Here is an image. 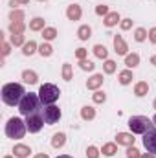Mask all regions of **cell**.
<instances>
[{
    "instance_id": "37",
    "label": "cell",
    "mask_w": 156,
    "mask_h": 158,
    "mask_svg": "<svg viewBox=\"0 0 156 158\" xmlns=\"http://www.w3.org/2000/svg\"><path fill=\"white\" fill-rule=\"evenodd\" d=\"M127 158H142V153H140L134 145H130V147L127 149Z\"/></svg>"
},
{
    "instance_id": "32",
    "label": "cell",
    "mask_w": 156,
    "mask_h": 158,
    "mask_svg": "<svg viewBox=\"0 0 156 158\" xmlns=\"http://www.w3.org/2000/svg\"><path fill=\"white\" fill-rule=\"evenodd\" d=\"M9 20L11 22H24V11H20V9L11 11L9 13Z\"/></svg>"
},
{
    "instance_id": "46",
    "label": "cell",
    "mask_w": 156,
    "mask_h": 158,
    "mask_svg": "<svg viewBox=\"0 0 156 158\" xmlns=\"http://www.w3.org/2000/svg\"><path fill=\"white\" fill-rule=\"evenodd\" d=\"M151 64H153V66H156V55H153V57H151Z\"/></svg>"
},
{
    "instance_id": "31",
    "label": "cell",
    "mask_w": 156,
    "mask_h": 158,
    "mask_svg": "<svg viewBox=\"0 0 156 158\" xmlns=\"http://www.w3.org/2000/svg\"><path fill=\"white\" fill-rule=\"evenodd\" d=\"M63 79L64 81H72L74 79V72H72V64L70 63H64L63 64Z\"/></svg>"
},
{
    "instance_id": "45",
    "label": "cell",
    "mask_w": 156,
    "mask_h": 158,
    "mask_svg": "<svg viewBox=\"0 0 156 158\" xmlns=\"http://www.w3.org/2000/svg\"><path fill=\"white\" fill-rule=\"evenodd\" d=\"M35 158H50L46 153H39V155H35Z\"/></svg>"
},
{
    "instance_id": "13",
    "label": "cell",
    "mask_w": 156,
    "mask_h": 158,
    "mask_svg": "<svg viewBox=\"0 0 156 158\" xmlns=\"http://www.w3.org/2000/svg\"><path fill=\"white\" fill-rule=\"evenodd\" d=\"M117 22H121V19H119V13L117 11H110L105 19H103V24L107 26V28H112V26H116Z\"/></svg>"
},
{
    "instance_id": "5",
    "label": "cell",
    "mask_w": 156,
    "mask_h": 158,
    "mask_svg": "<svg viewBox=\"0 0 156 158\" xmlns=\"http://www.w3.org/2000/svg\"><path fill=\"white\" fill-rule=\"evenodd\" d=\"M154 125V121L147 118V116H132L129 119V127L132 131V134H145L147 131H151Z\"/></svg>"
},
{
    "instance_id": "40",
    "label": "cell",
    "mask_w": 156,
    "mask_h": 158,
    "mask_svg": "<svg viewBox=\"0 0 156 158\" xmlns=\"http://www.w3.org/2000/svg\"><path fill=\"white\" fill-rule=\"evenodd\" d=\"M86 55H88V50H84V48H77V50H76V57H77L79 61L86 59Z\"/></svg>"
},
{
    "instance_id": "48",
    "label": "cell",
    "mask_w": 156,
    "mask_h": 158,
    "mask_svg": "<svg viewBox=\"0 0 156 158\" xmlns=\"http://www.w3.org/2000/svg\"><path fill=\"white\" fill-rule=\"evenodd\" d=\"M153 107H154V109H156V99H154V101H153Z\"/></svg>"
},
{
    "instance_id": "3",
    "label": "cell",
    "mask_w": 156,
    "mask_h": 158,
    "mask_svg": "<svg viewBox=\"0 0 156 158\" xmlns=\"http://www.w3.org/2000/svg\"><path fill=\"white\" fill-rule=\"evenodd\" d=\"M61 96V90L57 85H51V83H44L40 85L39 88V98H40V103L42 105H53Z\"/></svg>"
},
{
    "instance_id": "1",
    "label": "cell",
    "mask_w": 156,
    "mask_h": 158,
    "mask_svg": "<svg viewBox=\"0 0 156 158\" xmlns=\"http://www.w3.org/2000/svg\"><path fill=\"white\" fill-rule=\"evenodd\" d=\"M24 96H26V92H24V86L20 83H6L2 86V101L9 107L18 105Z\"/></svg>"
},
{
    "instance_id": "17",
    "label": "cell",
    "mask_w": 156,
    "mask_h": 158,
    "mask_svg": "<svg viewBox=\"0 0 156 158\" xmlns=\"http://www.w3.org/2000/svg\"><path fill=\"white\" fill-rule=\"evenodd\" d=\"M46 28V20L42 17H35L33 20H30V30L31 31H42Z\"/></svg>"
},
{
    "instance_id": "12",
    "label": "cell",
    "mask_w": 156,
    "mask_h": 158,
    "mask_svg": "<svg viewBox=\"0 0 156 158\" xmlns=\"http://www.w3.org/2000/svg\"><path fill=\"white\" fill-rule=\"evenodd\" d=\"M103 81H105L103 79V74H94L92 77L86 81V88L88 90H99V86L103 85Z\"/></svg>"
},
{
    "instance_id": "41",
    "label": "cell",
    "mask_w": 156,
    "mask_h": 158,
    "mask_svg": "<svg viewBox=\"0 0 156 158\" xmlns=\"http://www.w3.org/2000/svg\"><path fill=\"white\" fill-rule=\"evenodd\" d=\"M149 40H151L153 44H156V28H151V30H149Z\"/></svg>"
},
{
    "instance_id": "9",
    "label": "cell",
    "mask_w": 156,
    "mask_h": 158,
    "mask_svg": "<svg viewBox=\"0 0 156 158\" xmlns=\"http://www.w3.org/2000/svg\"><path fill=\"white\" fill-rule=\"evenodd\" d=\"M134 136H132V132H117L116 134V143L117 145H125V147H130V145H134Z\"/></svg>"
},
{
    "instance_id": "23",
    "label": "cell",
    "mask_w": 156,
    "mask_h": 158,
    "mask_svg": "<svg viewBox=\"0 0 156 158\" xmlns=\"http://www.w3.org/2000/svg\"><path fill=\"white\" fill-rule=\"evenodd\" d=\"M81 118L84 119V121H90V119L96 118V109L94 107H88V105H84L83 109H81Z\"/></svg>"
},
{
    "instance_id": "15",
    "label": "cell",
    "mask_w": 156,
    "mask_h": 158,
    "mask_svg": "<svg viewBox=\"0 0 156 158\" xmlns=\"http://www.w3.org/2000/svg\"><path fill=\"white\" fill-rule=\"evenodd\" d=\"M13 153H15L17 158H28L30 153H31V149H30L28 145H24V143H18V145L13 147Z\"/></svg>"
},
{
    "instance_id": "19",
    "label": "cell",
    "mask_w": 156,
    "mask_h": 158,
    "mask_svg": "<svg viewBox=\"0 0 156 158\" xmlns=\"http://www.w3.org/2000/svg\"><path fill=\"white\" fill-rule=\"evenodd\" d=\"M94 55H96L97 59L107 61V59H109V50H107V46H105V44H96V46H94Z\"/></svg>"
},
{
    "instance_id": "8",
    "label": "cell",
    "mask_w": 156,
    "mask_h": 158,
    "mask_svg": "<svg viewBox=\"0 0 156 158\" xmlns=\"http://www.w3.org/2000/svg\"><path fill=\"white\" fill-rule=\"evenodd\" d=\"M143 147L147 149V153L156 155V129H151L143 134Z\"/></svg>"
},
{
    "instance_id": "36",
    "label": "cell",
    "mask_w": 156,
    "mask_h": 158,
    "mask_svg": "<svg viewBox=\"0 0 156 158\" xmlns=\"http://www.w3.org/2000/svg\"><path fill=\"white\" fill-rule=\"evenodd\" d=\"M110 11H109V6H105V4H99V6H96V15H99V17H107Z\"/></svg>"
},
{
    "instance_id": "42",
    "label": "cell",
    "mask_w": 156,
    "mask_h": 158,
    "mask_svg": "<svg viewBox=\"0 0 156 158\" xmlns=\"http://www.w3.org/2000/svg\"><path fill=\"white\" fill-rule=\"evenodd\" d=\"M2 55H4V57H6V55H9V44H7L6 40L2 42Z\"/></svg>"
},
{
    "instance_id": "7",
    "label": "cell",
    "mask_w": 156,
    "mask_h": 158,
    "mask_svg": "<svg viewBox=\"0 0 156 158\" xmlns=\"http://www.w3.org/2000/svg\"><path fill=\"white\" fill-rule=\"evenodd\" d=\"M42 125H44V118L37 114V112H33V114H30V116H26V127H28V131L30 132H39L40 129H42Z\"/></svg>"
},
{
    "instance_id": "14",
    "label": "cell",
    "mask_w": 156,
    "mask_h": 158,
    "mask_svg": "<svg viewBox=\"0 0 156 158\" xmlns=\"http://www.w3.org/2000/svg\"><path fill=\"white\" fill-rule=\"evenodd\" d=\"M64 143H66V134H64V132H55V134L51 136V147L61 149Z\"/></svg>"
},
{
    "instance_id": "38",
    "label": "cell",
    "mask_w": 156,
    "mask_h": 158,
    "mask_svg": "<svg viewBox=\"0 0 156 158\" xmlns=\"http://www.w3.org/2000/svg\"><path fill=\"white\" fill-rule=\"evenodd\" d=\"M86 158H99V149L94 147V145H90L86 149Z\"/></svg>"
},
{
    "instance_id": "44",
    "label": "cell",
    "mask_w": 156,
    "mask_h": 158,
    "mask_svg": "<svg viewBox=\"0 0 156 158\" xmlns=\"http://www.w3.org/2000/svg\"><path fill=\"white\" fill-rule=\"evenodd\" d=\"M142 158H156L154 153H145V155H142Z\"/></svg>"
},
{
    "instance_id": "34",
    "label": "cell",
    "mask_w": 156,
    "mask_h": 158,
    "mask_svg": "<svg viewBox=\"0 0 156 158\" xmlns=\"http://www.w3.org/2000/svg\"><path fill=\"white\" fill-rule=\"evenodd\" d=\"M79 68L81 70H86V72H92L96 68V64L92 61H88V59H83V61H79Z\"/></svg>"
},
{
    "instance_id": "50",
    "label": "cell",
    "mask_w": 156,
    "mask_h": 158,
    "mask_svg": "<svg viewBox=\"0 0 156 158\" xmlns=\"http://www.w3.org/2000/svg\"><path fill=\"white\" fill-rule=\"evenodd\" d=\"M4 158H13V156H9V155H7V156H4Z\"/></svg>"
},
{
    "instance_id": "16",
    "label": "cell",
    "mask_w": 156,
    "mask_h": 158,
    "mask_svg": "<svg viewBox=\"0 0 156 158\" xmlns=\"http://www.w3.org/2000/svg\"><path fill=\"white\" fill-rule=\"evenodd\" d=\"M147 92H149V85H147V81H138V83L134 85V94H136L138 98L147 96Z\"/></svg>"
},
{
    "instance_id": "6",
    "label": "cell",
    "mask_w": 156,
    "mask_h": 158,
    "mask_svg": "<svg viewBox=\"0 0 156 158\" xmlns=\"http://www.w3.org/2000/svg\"><path fill=\"white\" fill-rule=\"evenodd\" d=\"M42 118H44V123L53 125V123H57L61 119V109L55 107V105H46L44 112H42Z\"/></svg>"
},
{
    "instance_id": "25",
    "label": "cell",
    "mask_w": 156,
    "mask_h": 158,
    "mask_svg": "<svg viewBox=\"0 0 156 158\" xmlns=\"http://www.w3.org/2000/svg\"><path fill=\"white\" fill-rule=\"evenodd\" d=\"M101 153H103L105 156H114L117 153V143H105L103 149H101Z\"/></svg>"
},
{
    "instance_id": "51",
    "label": "cell",
    "mask_w": 156,
    "mask_h": 158,
    "mask_svg": "<svg viewBox=\"0 0 156 158\" xmlns=\"http://www.w3.org/2000/svg\"><path fill=\"white\" fill-rule=\"evenodd\" d=\"M39 2H46V0H39Z\"/></svg>"
},
{
    "instance_id": "20",
    "label": "cell",
    "mask_w": 156,
    "mask_h": 158,
    "mask_svg": "<svg viewBox=\"0 0 156 158\" xmlns=\"http://www.w3.org/2000/svg\"><path fill=\"white\" fill-rule=\"evenodd\" d=\"M35 52H39V46H37V42H35V40H30V42H26V44L22 46V53H24L26 57L33 55Z\"/></svg>"
},
{
    "instance_id": "29",
    "label": "cell",
    "mask_w": 156,
    "mask_h": 158,
    "mask_svg": "<svg viewBox=\"0 0 156 158\" xmlns=\"http://www.w3.org/2000/svg\"><path fill=\"white\" fill-rule=\"evenodd\" d=\"M26 24L24 22H9V31L11 33H24Z\"/></svg>"
},
{
    "instance_id": "10",
    "label": "cell",
    "mask_w": 156,
    "mask_h": 158,
    "mask_svg": "<svg viewBox=\"0 0 156 158\" xmlns=\"http://www.w3.org/2000/svg\"><path fill=\"white\" fill-rule=\"evenodd\" d=\"M66 17H68V20H79L81 17H83V9H81V6L79 4H70L68 7H66Z\"/></svg>"
},
{
    "instance_id": "2",
    "label": "cell",
    "mask_w": 156,
    "mask_h": 158,
    "mask_svg": "<svg viewBox=\"0 0 156 158\" xmlns=\"http://www.w3.org/2000/svg\"><path fill=\"white\" fill-rule=\"evenodd\" d=\"M28 127H26V119H20V118H9V121L6 123V136L7 138H13V140H20L24 138Z\"/></svg>"
},
{
    "instance_id": "11",
    "label": "cell",
    "mask_w": 156,
    "mask_h": 158,
    "mask_svg": "<svg viewBox=\"0 0 156 158\" xmlns=\"http://www.w3.org/2000/svg\"><path fill=\"white\" fill-rule=\"evenodd\" d=\"M114 52H116L117 55H129L127 52H129V46H127V42L123 40L121 35H114Z\"/></svg>"
},
{
    "instance_id": "18",
    "label": "cell",
    "mask_w": 156,
    "mask_h": 158,
    "mask_svg": "<svg viewBox=\"0 0 156 158\" xmlns=\"http://www.w3.org/2000/svg\"><path fill=\"white\" fill-rule=\"evenodd\" d=\"M22 81L28 83V85H37V83H39V76H37L33 70H24V72H22Z\"/></svg>"
},
{
    "instance_id": "4",
    "label": "cell",
    "mask_w": 156,
    "mask_h": 158,
    "mask_svg": "<svg viewBox=\"0 0 156 158\" xmlns=\"http://www.w3.org/2000/svg\"><path fill=\"white\" fill-rule=\"evenodd\" d=\"M39 105H40V98L37 94H26L24 98H22V101L18 103V112L22 114V116H30V114H33V112H37L39 110Z\"/></svg>"
},
{
    "instance_id": "39",
    "label": "cell",
    "mask_w": 156,
    "mask_h": 158,
    "mask_svg": "<svg viewBox=\"0 0 156 158\" xmlns=\"http://www.w3.org/2000/svg\"><path fill=\"white\" fill-rule=\"evenodd\" d=\"M119 28H121L123 31L130 30V28H132V19H123V20L119 22Z\"/></svg>"
},
{
    "instance_id": "49",
    "label": "cell",
    "mask_w": 156,
    "mask_h": 158,
    "mask_svg": "<svg viewBox=\"0 0 156 158\" xmlns=\"http://www.w3.org/2000/svg\"><path fill=\"white\" fill-rule=\"evenodd\" d=\"M153 121H154V125H156V114H154V118H153Z\"/></svg>"
},
{
    "instance_id": "24",
    "label": "cell",
    "mask_w": 156,
    "mask_h": 158,
    "mask_svg": "<svg viewBox=\"0 0 156 158\" xmlns=\"http://www.w3.org/2000/svg\"><path fill=\"white\" fill-rule=\"evenodd\" d=\"M117 79H119V83L121 85H129V83H132V72H130V68H127V70H123V72H119V76H117Z\"/></svg>"
},
{
    "instance_id": "22",
    "label": "cell",
    "mask_w": 156,
    "mask_h": 158,
    "mask_svg": "<svg viewBox=\"0 0 156 158\" xmlns=\"http://www.w3.org/2000/svg\"><path fill=\"white\" fill-rule=\"evenodd\" d=\"M77 37H79L81 40H88L90 37H92V28H90L88 24H83V26H79Z\"/></svg>"
},
{
    "instance_id": "28",
    "label": "cell",
    "mask_w": 156,
    "mask_h": 158,
    "mask_svg": "<svg viewBox=\"0 0 156 158\" xmlns=\"http://www.w3.org/2000/svg\"><path fill=\"white\" fill-rule=\"evenodd\" d=\"M39 53L42 57H50L51 53H53V48H51V44L50 42H42L39 46Z\"/></svg>"
},
{
    "instance_id": "47",
    "label": "cell",
    "mask_w": 156,
    "mask_h": 158,
    "mask_svg": "<svg viewBox=\"0 0 156 158\" xmlns=\"http://www.w3.org/2000/svg\"><path fill=\"white\" fill-rule=\"evenodd\" d=\"M57 158H72V156H68V155H61V156H57Z\"/></svg>"
},
{
    "instance_id": "21",
    "label": "cell",
    "mask_w": 156,
    "mask_h": 158,
    "mask_svg": "<svg viewBox=\"0 0 156 158\" xmlns=\"http://www.w3.org/2000/svg\"><path fill=\"white\" fill-rule=\"evenodd\" d=\"M140 64V55L138 53H129L125 55V66L127 68H136Z\"/></svg>"
},
{
    "instance_id": "30",
    "label": "cell",
    "mask_w": 156,
    "mask_h": 158,
    "mask_svg": "<svg viewBox=\"0 0 156 158\" xmlns=\"http://www.w3.org/2000/svg\"><path fill=\"white\" fill-rule=\"evenodd\" d=\"M92 101H94V103H97V105H101V103H105V101H107V94H105L103 90H96V92L92 94Z\"/></svg>"
},
{
    "instance_id": "27",
    "label": "cell",
    "mask_w": 156,
    "mask_h": 158,
    "mask_svg": "<svg viewBox=\"0 0 156 158\" xmlns=\"http://www.w3.org/2000/svg\"><path fill=\"white\" fill-rule=\"evenodd\" d=\"M147 37H149V31L145 28H136V31H134V40L136 42H143Z\"/></svg>"
},
{
    "instance_id": "26",
    "label": "cell",
    "mask_w": 156,
    "mask_h": 158,
    "mask_svg": "<svg viewBox=\"0 0 156 158\" xmlns=\"http://www.w3.org/2000/svg\"><path fill=\"white\" fill-rule=\"evenodd\" d=\"M55 37H57V30H55V28H44V30H42V39L46 40V42L53 40Z\"/></svg>"
},
{
    "instance_id": "33",
    "label": "cell",
    "mask_w": 156,
    "mask_h": 158,
    "mask_svg": "<svg viewBox=\"0 0 156 158\" xmlns=\"http://www.w3.org/2000/svg\"><path fill=\"white\" fill-rule=\"evenodd\" d=\"M11 44L13 46H24V33H11Z\"/></svg>"
},
{
    "instance_id": "43",
    "label": "cell",
    "mask_w": 156,
    "mask_h": 158,
    "mask_svg": "<svg viewBox=\"0 0 156 158\" xmlns=\"http://www.w3.org/2000/svg\"><path fill=\"white\" fill-rule=\"evenodd\" d=\"M18 4H20V6H26V4H30V0H11V6H13V7L18 6Z\"/></svg>"
},
{
    "instance_id": "35",
    "label": "cell",
    "mask_w": 156,
    "mask_h": 158,
    "mask_svg": "<svg viewBox=\"0 0 156 158\" xmlns=\"http://www.w3.org/2000/svg\"><path fill=\"white\" fill-rule=\"evenodd\" d=\"M103 70H105V74H114L116 72V63L112 59H107L105 64H103Z\"/></svg>"
}]
</instances>
